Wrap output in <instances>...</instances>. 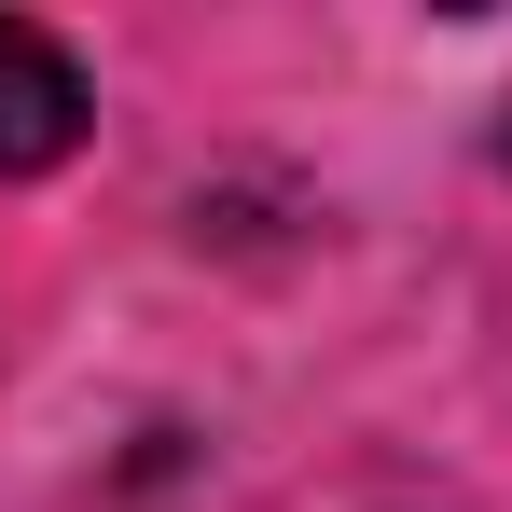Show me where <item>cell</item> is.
<instances>
[{
    "label": "cell",
    "instance_id": "6da1fadb",
    "mask_svg": "<svg viewBox=\"0 0 512 512\" xmlns=\"http://www.w3.org/2000/svg\"><path fill=\"white\" fill-rule=\"evenodd\" d=\"M70 139H84V70H70L28 14H0V180L56 167Z\"/></svg>",
    "mask_w": 512,
    "mask_h": 512
}]
</instances>
